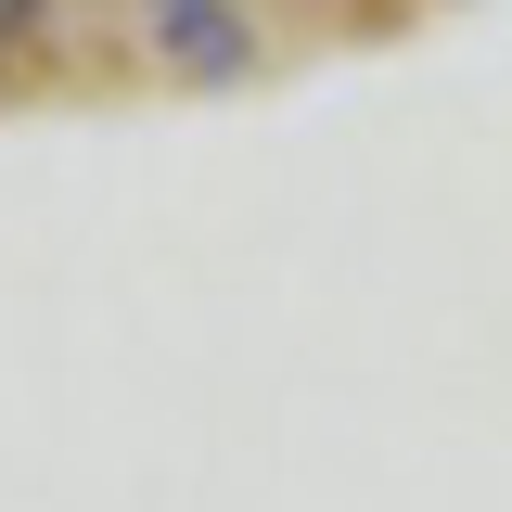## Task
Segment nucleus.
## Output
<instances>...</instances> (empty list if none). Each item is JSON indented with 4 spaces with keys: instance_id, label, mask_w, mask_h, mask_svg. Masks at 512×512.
Instances as JSON below:
<instances>
[{
    "instance_id": "obj_1",
    "label": "nucleus",
    "mask_w": 512,
    "mask_h": 512,
    "mask_svg": "<svg viewBox=\"0 0 512 512\" xmlns=\"http://www.w3.org/2000/svg\"><path fill=\"white\" fill-rule=\"evenodd\" d=\"M141 13H154V39H167L192 77H231V64H244V13H231V0H141Z\"/></svg>"
},
{
    "instance_id": "obj_2",
    "label": "nucleus",
    "mask_w": 512,
    "mask_h": 512,
    "mask_svg": "<svg viewBox=\"0 0 512 512\" xmlns=\"http://www.w3.org/2000/svg\"><path fill=\"white\" fill-rule=\"evenodd\" d=\"M26 26H39V0H0V52H13V39H26Z\"/></svg>"
}]
</instances>
